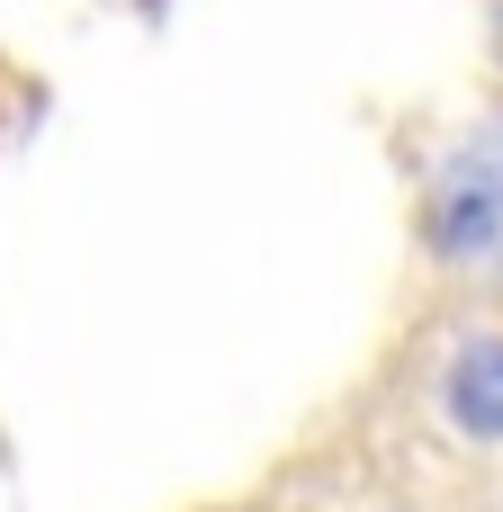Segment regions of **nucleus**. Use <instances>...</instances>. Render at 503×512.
<instances>
[{"label":"nucleus","mask_w":503,"mask_h":512,"mask_svg":"<svg viewBox=\"0 0 503 512\" xmlns=\"http://www.w3.org/2000/svg\"><path fill=\"white\" fill-rule=\"evenodd\" d=\"M495 234H503V171L486 153H468V162H450L441 189H432V243L468 261V252H495Z\"/></svg>","instance_id":"f257e3e1"},{"label":"nucleus","mask_w":503,"mask_h":512,"mask_svg":"<svg viewBox=\"0 0 503 512\" xmlns=\"http://www.w3.org/2000/svg\"><path fill=\"white\" fill-rule=\"evenodd\" d=\"M441 405L468 441H503V333H477L441 369Z\"/></svg>","instance_id":"f03ea898"},{"label":"nucleus","mask_w":503,"mask_h":512,"mask_svg":"<svg viewBox=\"0 0 503 512\" xmlns=\"http://www.w3.org/2000/svg\"><path fill=\"white\" fill-rule=\"evenodd\" d=\"M495 27H503V9H495Z\"/></svg>","instance_id":"7ed1b4c3"}]
</instances>
